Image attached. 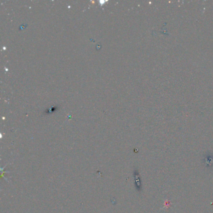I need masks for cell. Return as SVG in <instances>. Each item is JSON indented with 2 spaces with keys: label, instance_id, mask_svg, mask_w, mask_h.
Here are the masks:
<instances>
[{
  "label": "cell",
  "instance_id": "cell-1",
  "mask_svg": "<svg viewBox=\"0 0 213 213\" xmlns=\"http://www.w3.org/2000/svg\"><path fill=\"white\" fill-rule=\"evenodd\" d=\"M204 163L207 168L213 166V155H206L204 157Z\"/></svg>",
  "mask_w": 213,
  "mask_h": 213
},
{
  "label": "cell",
  "instance_id": "cell-2",
  "mask_svg": "<svg viewBox=\"0 0 213 213\" xmlns=\"http://www.w3.org/2000/svg\"><path fill=\"white\" fill-rule=\"evenodd\" d=\"M135 181L136 188L137 189V190L140 191L141 189V179L140 177H139V173H136V172L135 173Z\"/></svg>",
  "mask_w": 213,
  "mask_h": 213
}]
</instances>
